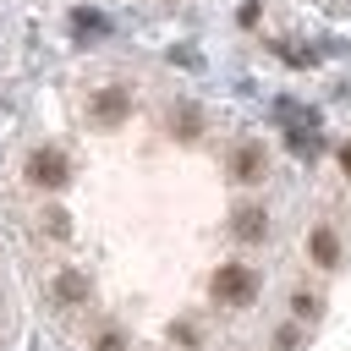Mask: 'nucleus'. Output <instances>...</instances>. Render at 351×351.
Here are the masks:
<instances>
[{
    "mask_svg": "<svg viewBox=\"0 0 351 351\" xmlns=\"http://www.w3.org/2000/svg\"><path fill=\"white\" fill-rule=\"evenodd\" d=\"M27 176H33L38 186H66V154H55V148H38V154L27 159Z\"/></svg>",
    "mask_w": 351,
    "mask_h": 351,
    "instance_id": "3",
    "label": "nucleus"
},
{
    "mask_svg": "<svg viewBox=\"0 0 351 351\" xmlns=\"http://www.w3.org/2000/svg\"><path fill=\"white\" fill-rule=\"evenodd\" d=\"M291 313H296V318H318V296H313V291H296V296H291Z\"/></svg>",
    "mask_w": 351,
    "mask_h": 351,
    "instance_id": "10",
    "label": "nucleus"
},
{
    "mask_svg": "<svg viewBox=\"0 0 351 351\" xmlns=\"http://www.w3.org/2000/svg\"><path fill=\"white\" fill-rule=\"evenodd\" d=\"M99 351H126V346H121V335H115V329H104V335H99Z\"/></svg>",
    "mask_w": 351,
    "mask_h": 351,
    "instance_id": "11",
    "label": "nucleus"
},
{
    "mask_svg": "<svg viewBox=\"0 0 351 351\" xmlns=\"http://www.w3.org/2000/svg\"><path fill=\"white\" fill-rule=\"evenodd\" d=\"M230 176L236 181H263V143H241L230 154Z\"/></svg>",
    "mask_w": 351,
    "mask_h": 351,
    "instance_id": "4",
    "label": "nucleus"
},
{
    "mask_svg": "<svg viewBox=\"0 0 351 351\" xmlns=\"http://www.w3.org/2000/svg\"><path fill=\"white\" fill-rule=\"evenodd\" d=\"M307 247H313V263H324V269H335V263H340V241H335V230H329V225H318Z\"/></svg>",
    "mask_w": 351,
    "mask_h": 351,
    "instance_id": "6",
    "label": "nucleus"
},
{
    "mask_svg": "<svg viewBox=\"0 0 351 351\" xmlns=\"http://www.w3.org/2000/svg\"><path fill=\"white\" fill-rule=\"evenodd\" d=\"M126 115H132V88L110 82V88L93 93V121H99V126H121Z\"/></svg>",
    "mask_w": 351,
    "mask_h": 351,
    "instance_id": "2",
    "label": "nucleus"
},
{
    "mask_svg": "<svg viewBox=\"0 0 351 351\" xmlns=\"http://www.w3.org/2000/svg\"><path fill=\"white\" fill-rule=\"evenodd\" d=\"M170 126H176V137H197V110H192V104H181V110L170 115Z\"/></svg>",
    "mask_w": 351,
    "mask_h": 351,
    "instance_id": "8",
    "label": "nucleus"
},
{
    "mask_svg": "<svg viewBox=\"0 0 351 351\" xmlns=\"http://www.w3.org/2000/svg\"><path fill=\"white\" fill-rule=\"evenodd\" d=\"M252 291H258V280H252V269H247V263H219V274H214V296H219L225 307L252 302Z\"/></svg>",
    "mask_w": 351,
    "mask_h": 351,
    "instance_id": "1",
    "label": "nucleus"
},
{
    "mask_svg": "<svg viewBox=\"0 0 351 351\" xmlns=\"http://www.w3.org/2000/svg\"><path fill=\"white\" fill-rule=\"evenodd\" d=\"M82 296H88V274L66 269V274L55 280V302H66V307H71V302H82Z\"/></svg>",
    "mask_w": 351,
    "mask_h": 351,
    "instance_id": "7",
    "label": "nucleus"
},
{
    "mask_svg": "<svg viewBox=\"0 0 351 351\" xmlns=\"http://www.w3.org/2000/svg\"><path fill=\"white\" fill-rule=\"evenodd\" d=\"M340 165H346V176H351V143H346V148H340Z\"/></svg>",
    "mask_w": 351,
    "mask_h": 351,
    "instance_id": "12",
    "label": "nucleus"
},
{
    "mask_svg": "<svg viewBox=\"0 0 351 351\" xmlns=\"http://www.w3.org/2000/svg\"><path fill=\"white\" fill-rule=\"evenodd\" d=\"M71 27L77 33H104V16L99 11H71Z\"/></svg>",
    "mask_w": 351,
    "mask_h": 351,
    "instance_id": "9",
    "label": "nucleus"
},
{
    "mask_svg": "<svg viewBox=\"0 0 351 351\" xmlns=\"http://www.w3.org/2000/svg\"><path fill=\"white\" fill-rule=\"evenodd\" d=\"M230 230H236L241 241H263V230H269V214H263L258 203H241V208H236V219H230Z\"/></svg>",
    "mask_w": 351,
    "mask_h": 351,
    "instance_id": "5",
    "label": "nucleus"
}]
</instances>
